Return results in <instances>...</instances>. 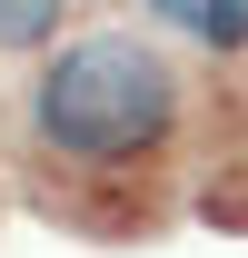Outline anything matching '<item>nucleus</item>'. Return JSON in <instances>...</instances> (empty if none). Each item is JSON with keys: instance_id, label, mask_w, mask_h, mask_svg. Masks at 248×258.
I'll return each mask as SVG.
<instances>
[{"instance_id": "obj_1", "label": "nucleus", "mask_w": 248, "mask_h": 258, "mask_svg": "<svg viewBox=\"0 0 248 258\" xmlns=\"http://www.w3.org/2000/svg\"><path fill=\"white\" fill-rule=\"evenodd\" d=\"M30 129H40V149H60L80 169L159 159L179 139V70L159 60L139 30L60 40L40 60V80H30Z\"/></svg>"}, {"instance_id": "obj_2", "label": "nucleus", "mask_w": 248, "mask_h": 258, "mask_svg": "<svg viewBox=\"0 0 248 258\" xmlns=\"http://www.w3.org/2000/svg\"><path fill=\"white\" fill-rule=\"evenodd\" d=\"M159 30H179V40H199L209 60H238L248 50V0H139Z\"/></svg>"}, {"instance_id": "obj_3", "label": "nucleus", "mask_w": 248, "mask_h": 258, "mask_svg": "<svg viewBox=\"0 0 248 258\" xmlns=\"http://www.w3.org/2000/svg\"><path fill=\"white\" fill-rule=\"evenodd\" d=\"M70 0H0V50H50Z\"/></svg>"}]
</instances>
